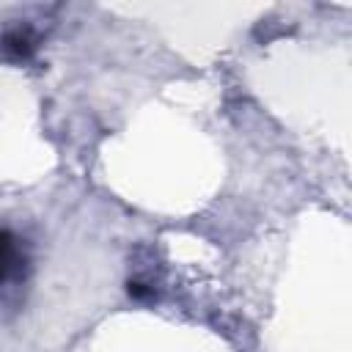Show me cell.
Listing matches in <instances>:
<instances>
[{
  "mask_svg": "<svg viewBox=\"0 0 352 352\" xmlns=\"http://www.w3.org/2000/svg\"><path fill=\"white\" fill-rule=\"evenodd\" d=\"M0 47H3V55L8 60H28L33 55V47L36 44H33V36L28 30H8L3 36Z\"/></svg>",
  "mask_w": 352,
  "mask_h": 352,
  "instance_id": "obj_1",
  "label": "cell"
},
{
  "mask_svg": "<svg viewBox=\"0 0 352 352\" xmlns=\"http://www.w3.org/2000/svg\"><path fill=\"white\" fill-rule=\"evenodd\" d=\"M14 264H16V245H14L11 234L0 231V280H6L11 275Z\"/></svg>",
  "mask_w": 352,
  "mask_h": 352,
  "instance_id": "obj_2",
  "label": "cell"
}]
</instances>
